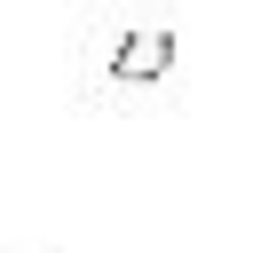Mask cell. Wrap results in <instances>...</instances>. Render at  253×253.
<instances>
[{
  "mask_svg": "<svg viewBox=\"0 0 253 253\" xmlns=\"http://www.w3.org/2000/svg\"><path fill=\"white\" fill-rule=\"evenodd\" d=\"M79 79L95 87V95H158L166 79H174V24L158 16V8H119V16H103V32H95V47H87V63H79Z\"/></svg>",
  "mask_w": 253,
  "mask_h": 253,
  "instance_id": "1",
  "label": "cell"
}]
</instances>
